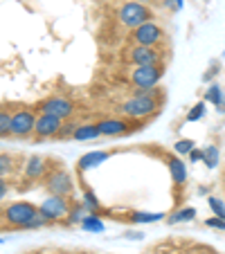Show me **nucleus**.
I'll return each instance as SVG.
<instances>
[{"label": "nucleus", "mask_w": 225, "mask_h": 254, "mask_svg": "<svg viewBox=\"0 0 225 254\" xmlns=\"http://www.w3.org/2000/svg\"><path fill=\"white\" fill-rule=\"evenodd\" d=\"M160 79H162V65L133 67V70L129 72V81L133 83L138 90H153Z\"/></svg>", "instance_id": "20e7f679"}, {"label": "nucleus", "mask_w": 225, "mask_h": 254, "mask_svg": "<svg viewBox=\"0 0 225 254\" xmlns=\"http://www.w3.org/2000/svg\"><path fill=\"white\" fill-rule=\"evenodd\" d=\"M99 126V133L106 135V137H115V135H124L129 130L135 128V122L133 120H104V122H97Z\"/></svg>", "instance_id": "f8f14e48"}, {"label": "nucleus", "mask_w": 225, "mask_h": 254, "mask_svg": "<svg viewBox=\"0 0 225 254\" xmlns=\"http://www.w3.org/2000/svg\"><path fill=\"white\" fill-rule=\"evenodd\" d=\"M203 111H205V106H203V104L194 106V108H192V113L187 115V120H189V122H196V120H201V117H203Z\"/></svg>", "instance_id": "bb28decb"}, {"label": "nucleus", "mask_w": 225, "mask_h": 254, "mask_svg": "<svg viewBox=\"0 0 225 254\" xmlns=\"http://www.w3.org/2000/svg\"><path fill=\"white\" fill-rule=\"evenodd\" d=\"M99 126L97 124H81L77 126V130H75V135H72V139H77V142H86V139H97L99 137Z\"/></svg>", "instance_id": "4468645a"}, {"label": "nucleus", "mask_w": 225, "mask_h": 254, "mask_svg": "<svg viewBox=\"0 0 225 254\" xmlns=\"http://www.w3.org/2000/svg\"><path fill=\"white\" fill-rule=\"evenodd\" d=\"M221 185H223V189H225V169H223V173H221Z\"/></svg>", "instance_id": "7c9ffc66"}, {"label": "nucleus", "mask_w": 225, "mask_h": 254, "mask_svg": "<svg viewBox=\"0 0 225 254\" xmlns=\"http://www.w3.org/2000/svg\"><path fill=\"white\" fill-rule=\"evenodd\" d=\"M169 169H171V178L176 185H182L187 178V169H185V162H182L178 155H171L169 158Z\"/></svg>", "instance_id": "2eb2a0df"}, {"label": "nucleus", "mask_w": 225, "mask_h": 254, "mask_svg": "<svg viewBox=\"0 0 225 254\" xmlns=\"http://www.w3.org/2000/svg\"><path fill=\"white\" fill-rule=\"evenodd\" d=\"M61 128H63V120H59V117H54V115H43V113H39L36 126H34V135L39 139L57 137Z\"/></svg>", "instance_id": "9b49d317"}, {"label": "nucleus", "mask_w": 225, "mask_h": 254, "mask_svg": "<svg viewBox=\"0 0 225 254\" xmlns=\"http://www.w3.org/2000/svg\"><path fill=\"white\" fill-rule=\"evenodd\" d=\"M117 20L133 32V29H138L140 25L151 20V9H149L147 5H142V2H133V0H131V2H124V5L120 7Z\"/></svg>", "instance_id": "7ed1b4c3"}, {"label": "nucleus", "mask_w": 225, "mask_h": 254, "mask_svg": "<svg viewBox=\"0 0 225 254\" xmlns=\"http://www.w3.org/2000/svg\"><path fill=\"white\" fill-rule=\"evenodd\" d=\"M207 202H210L212 211H214V214H216V218H221V221H225V205H223V200H219V198H214V196H212Z\"/></svg>", "instance_id": "6ab92c4d"}, {"label": "nucleus", "mask_w": 225, "mask_h": 254, "mask_svg": "<svg viewBox=\"0 0 225 254\" xmlns=\"http://www.w3.org/2000/svg\"><path fill=\"white\" fill-rule=\"evenodd\" d=\"M189 158H192V160H203V151H196V149H194L192 153H189Z\"/></svg>", "instance_id": "c756f323"}, {"label": "nucleus", "mask_w": 225, "mask_h": 254, "mask_svg": "<svg viewBox=\"0 0 225 254\" xmlns=\"http://www.w3.org/2000/svg\"><path fill=\"white\" fill-rule=\"evenodd\" d=\"M48 160L41 158V155H32L27 158V164H25V180H39V178L45 176V169H48Z\"/></svg>", "instance_id": "ddd939ff"}, {"label": "nucleus", "mask_w": 225, "mask_h": 254, "mask_svg": "<svg viewBox=\"0 0 225 254\" xmlns=\"http://www.w3.org/2000/svg\"><path fill=\"white\" fill-rule=\"evenodd\" d=\"M203 160H205V164L210 169H214L216 162H219V151H216V146H207V149L203 151Z\"/></svg>", "instance_id": "a211bd4d"}, {"label": "nucleus", "mask_w": 225, "mask_h": 254, "mask_svg": "<svg viewBox=\"0 0 225 254\" xmlns=\"http://www.w3.org/2000/svg\"><path fill=\"white\" fill-rule=\"evenodd\" d=\"M129 63L133 67H144V65H160L162 61V54L155 48H144V45H133L129 50Z\"/></svg>", "instance_id": "9d476101"}, {"label": "nucleus", "mask_w": 225, "mask_h": 254, "mask_svg": "<svg viewBox=\"0 0 225 254\" xmlns=\"http://www.w3.org/2000/svg\"><path fill=\"white\" fill-rule=\"evenodd\" d=\"M48 189L52 191V196L70 198L75 193V185H72V176L66 169H57L48 176Z\"/></svg>", "instance_id": "6e6552de"}, {"label": "nucleus", "mask_w": 225, "mask_h": 254, "mask_svg": "<svg viewBox=\"0 0 225 254\" xmlns=\"http://www.w3.org/2000/svg\"><path fill=\"white\" fill-rule=\"evenodd\" d=\"M36 111H29V108H18V111L11 113V135L14 137H29L34 135V126H36Z\"/></svg>", "instance_id": "39448f33"}, {"label": "nucleus", "mask_w": 225, "mask_h": 254, "mask_svg": "<svg viewBox=\"0 0 225 254\" xmlns=\"http://www.w3.org/2000/svg\"><path fill=\"white\" fill-rule=\"evenodd\" d=\"M180 254H219V252L212 250V248H207V245H194V248L185 250V252H180Z\"/></svg>", "instance_id": "4be33fe9"}, {"label": "nucleus", "mask_w": 225, "mask_h": 254, "mask_svg": "<svg viewBox=\"0 0 225 254\" xmlns=\"http://www.w3.org/2000/svg\"><path fill=\"white\" fill-rule=\"evenodd\" d=\"M207 99H210L212 104L221 106V101H223V95H221V88H219V86H212L210 90H207Z\"/></svg>", "instance_id": "b1692460"}, {"label": "nucleus", "mask_w": 225, "mask_h": 254, "mask_svg": "<svg viewBox=\"0 0 225 254\" xmlns=\"http://www.w3.org/2000/svg\"><path fill=\"white\" fill-rule=\"evenodd\" d=\"M83 227H86V230H95V232H101V230H104V225H101L99 221H95V216L86 218V221H83Z\"/></svg>", "instance_id": "a878e982"}, {"label": "nucleus", "mask_w": 225, "mask_h": 254, "mask_svg": "<svg viewBox=\"0 0 225 254\" xmlns=\"http://www.w3.org/2000/svg\"><path fill=\"white\" fill-rule=\"evenodd\" d=\"M194 214H196V211H194L192 207H187V209H182V211H176V214H173L171 223H176V221H189V218H194Z\"/></svg>", "instance_id": "5701e85b"}, {"label": "nucleus", "mask_w": 225, "mask_h": 254, "mask_svg": "<svg viewBox=\"0 0 225 254\" xmlns=\"http://www.w3.org/2000/svg\"><path fill=\"white\" fill-rule=\"evenodd\" d=\"M207 227H216V230H225V221H221V218H210V221H207Z\"/></svg>", "instance_id": "c85d7f7f"}, {"label": "nucleus", "mask_w": 225, "mask_h": 254, "mask_svg": "<svg viewBox=\"0 0 225 254\" xmlns=\"http://www.w3.org/2000/svg\"><path fill=\"white\" fill-rule=\"evenodd\" d=\"M2 221L7 223V227H18V230H34L36 221H39V207L32 205L27 200L11 202L2 211Z\"/></svg>", "instance_id": "f03ea898"}, {"label": "nucleus", "mask_w": 225, "mask_h": 254, "mask_svg": "<svg viewBox=\"0 0 225 254\" xmlns=\"http://www.w3.org/2000/svg\"><path fill=\"white\" fill-rule=\"evenodd\" d=\"M11 135V113L0 108V137H9Z\"/></svg>", "instance_id": "f3484780"}, {"label": "nucleus", "mask_w": 225, "mask_h": 254, "mask_svg": "<svg viewBox=\"0 0 225 254\" xmlns=\"http://www.w3.org/2000/svg\"><path fill=\"white\" fill-rule=\"evenodd\" d=\"M108 158V153H92V155H86V158L81 160V167L88 169V167H95V162H101V160Z\"/></svg>", "instance_id": "aec40b11"}, {"label": "nucleus", "mask_w": 225, "mask_h": 254, "mask_svg": "<svg viewBox=\"0 0 225 254\" xmlns=\"http://www.w3.org/2000/svg\"><path fill=\"white\" fill-rule=\"evenodd\" d=\"M7 193H9V183H7V178H0V200H5Z\"/></svg>", "instance_id": "cd10ccee"}, {"label": "nucleus", "mask_w": 225, "mask_h": 254, "mask_svg": "<svg viewBox=\"0 0 225 254\" xmlns=\"http://www.w3.org/2000/svg\"><path fill=\"white\" fill-rule=\"evenodd\" d=\"M36 113H43V115H54L59 120H68V117L75 113V104L66 97H48L36 106Z\"/></svg>", "instance_id": "0eeeda50"}, {"label": "nucleus", "mask_w": 225, "mask_h": 254, "mask_svg": "<svg viewBox=\"0 0 225 254\" xmlns=\"http://www.w3.org/2000/svg\"><path fill=\"white\" fill-rule=\"evenodd\" d=\"M194 151V142L192 139H180V142L176 144V153L182 155V153H192Z\"/></svg>", "instance_id": "412c9836"}, {"label": "nucleus", "mask_w": 225, "mask_h": 254, "mask_svg": "<svg viewBox=\"0 0 225 254\" xmlns=\"http://www.w3.org/2000/svg\"><path fill=\"white\" fill-rule=\"evenodd\" d=\"M158 92H160L158 88H153V90H140L138 95L129 97L126 101H122L120 113L126 117V120H133V122L147 120V117L155 115L160 108Z\"/></svg>", "instance_id": "f257e3e1"}, {"label": "nucleus", "mask_w": 225, "mask_h": 254, "mask_svg": "<svg viewBox=\"0 0 225 254\" xmlns=\"http://www.w3.org/2000/svg\"><path fill=\"white\" fill-rule=\"evenodd\" d=\"M75 130H77V126H75V124H63V128L59 130L57 139H72V135H75Z\"/></svg>", "instance_id": "393cba45"}, {"label": "nucleus", "mask_w": 225, "mask_h": 254, "mask_svg": "<svg viewBox=\"0 0 225 254\" xmlns=\"http://www.w3.org/2000/svg\"><path fill=\"white\" fill-rule=\"evenodd\" d=\"M16 169V158L9 153H0V178H7L9 173H14Z\"/></svg>", "instance_id": "dca6fc26"}, {"label": "nucleus", "mask_w": 225, "mask_h": 254, "mask_svg": "<svg viewBox=\"0 0 225 254\" xmlns=\"http://www.w3.org/2000/svg\"><path fill=\"white\" fill-rule=\"evenodd\" d=\"M68 211H70V205H68V200L61 196H50L48 200H43V205H39V214L43 216L48 223L66 218Z\"/></svg>", "instance_id": "1a4fd4ad"}, {"label": "nucleus", "mask_w": 225, "mask_h": 254, "mask_svg": "<svg viewBox=\"0 0 225 254\" xmlns=\"http://www.w3.org/2000/svg\"><path fill=\"white\" fill-rule=\"evenodd\" d=\"M164 39V32L160 25L155 23H144L140 25L138 29H133L131 32V41H133V45H144V48H155L158 43H162Z\"/></svg>", "instance_id": "423d86ee"}]
</instances>
